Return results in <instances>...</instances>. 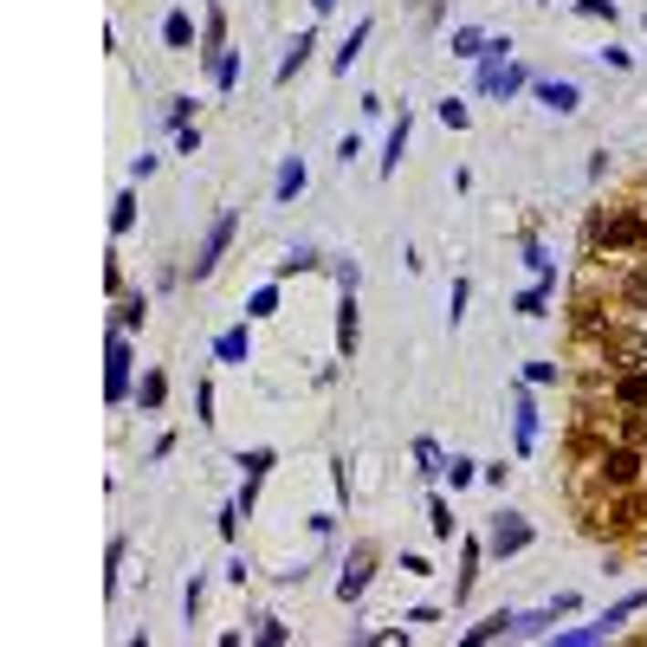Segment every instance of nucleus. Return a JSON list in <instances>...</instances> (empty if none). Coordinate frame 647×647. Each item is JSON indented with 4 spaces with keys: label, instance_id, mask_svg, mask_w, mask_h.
<instances>
[{
    "label": "nucleus",
    "instance_id": "f257e3e1",
    "mask_svg": "<svg viewBox=\"0 0 647 647\" xmlns=\"http://www.w3.org/2000/svg\"><path fill=\"white\" fill-rule=\"evenodd\" d=\"M234 234H240V207H221L214 227H207V240H201V253H194V278H207L214 266H221V253L234 246Z\"/></svg>",
    "mask_w": 647,
    "mask_h": 647
},
{
    "label": "nucleus",
    "instance_id": "f03ea898",
    "mask_svg": "<svg viewBox=\"0 0 647 647\" xmlns=\"http://www.w3.org/2000/svg\"><path fill=\"white\" fill-rule=\"evenodd\" d=\"M130 330H110V363H104V395H110V408H123L130 402Z\"/></svg>",
    "mask_w": 647,
    "mask_h": 647
},
{
    "label": "nucleus",
    "instance_id": "7ed1b4c3",
    "mask_svg": "<svg viewBox=\"0 0 647 647\" xmlns=\"http://www.w3.org/2000/svg\"><path fill=\"white\" fill-rule=\"evenodd\" d=\"M531 544V525L518 518V512H498V525H492V537H485V550L492 557H518Z\"/></svg>",
    "mask_w": 647,
    "mask_h": 647
},
{
    "label": "nucleus",
    "instance_id": "20e7f679",
    "mask_svg": "<svg viewBox=\"0 0 647 647\" xmlns=\"http://www.w3.org/2000/svg\"><path fill=\"white\" fill-rule=\"evenodd\" d=\"M512 434H518V454L537 447V402H531V389H512Z\"/></svg>",
    "mask_w": 647,
    "mask_h": 647
},
{
    "label": "nucleus",
    "instance_id": "39448f33",
    "mask_svg": "<svg viewBox=\"0 0 647 647\" xmlns=\"http://www.w3.org/2000/svg\"><path fill=\"white\" fill-rule=\"evenodd\" d=\"M370 563H376V550H370V544H356L350 569H343V577H337V596H343V602H356V596L370 590Z\"/></svg>",
    "mask_w": 647,
    "mask_h": 647
},
{
    "label": "nucleus",
    "instance_id": "423d86ee",
    "mask_svg": "<svg viewBox=\"0 0 647 647\" xmlns=\"http://www.w3.org/2000/svg\"><path fill=\"white\" fill-rule=\"evenodd\" d=\"M537 104H550L557 117H569L583 98H577V85H569V78H537Z\"/></svg>",
    "mask_w": 647,
    "mask_h": 647
},
{
    "label": "nucleus",
    "instance_id": "0eeeda50",
    "mask_svg": "<svg viewBox=\"0 0 647 647\" xmlns=\"http://www.w3.org/2000/svg\"><path fill=\"white\" fill-rule=\"evenodd\" d=\"M370 33H376L370 20H356V26H350V39H343V46H337V58H330V65H337V78H350V65H356V58H363V46H370Z\"/></svg>",
    "mask_w": 647,
    "mask_h": 647
},
{
    "label": "nucleus",
    "instance_id": "6e6552de",
    "mask_svg": "<svg viewBox=\"0 0 647 647\" xmlns=\"http://www.w3.org/2000/svg\"><path fill=\"white\" fill-rule=\"evenodd\" d=\"M311 46H318V33H298L292 46H285V58H278V85H292L298 71H305V58H311Z\"/></svg>",
    "mask_w": 647,
    "mask_h": 647
},
{
    "label": "nucleus",
    "instance_id": "1a4fd4ad",
    "mask_svg": "<svg viewBox=\"0 0 647 647\" xmlns=\"http://www.w3.org/2000/svg\"><path fill=\"white\" fill-rule=\"evenodd\" d=\"M214 356H221V363H246V356H253L246 324H234V330H221V337H214Z\"/></svg>",
    "mask_w": 647,
    "mask_h": 647
},
{
    "label": "nucleus",
    "instance_id": "9d476101",
    "mask_svg": "<svg viewBox=\"0 0 647 647\" xmlns=\"http://www.w3.org/2000/svg\"><path fill=\"white\" fill-rule=\"evenodd\" d=\"M498 634H518V615H512V609H492L485 621L466 628V641H498Z\"/></svg>",
    "mask_w": 647,
    "mask_h": 647
},
{
    "label": "nucleus",
    "instance_id": "9b49d317",
    "mask_svg": "<svg viewBox=\"0 0 647 647\" xmlns=\"http://www.w3.org/2000/svg\"><path fill=\"white\" fill-rule=\"evenodd\" d=\"M479 557H485V544H473V537H466V550H460V583H454V602H466V596H473V583H479Z\"/></svg>",
    "mask_w": 647,
    "mask_h": 647
},
{
    "label": "nucleus",
    "instance_id": "f8f14e48",
    "mask_svg": "<svg viewBox=\"0 0 647 647\" xmlns=\"http://www.w3.org/2000/svg\"><path fill=\"white\" fill-rule=\"evenodd\" d=\"M356 337H363V324H356V292H343V305H337V350L350 356Z\"/></svg>",
    "mask_w": 647,
    "mask_h": 647
},
{
    "label": "nucleus",
    "instance_id": "ddd939ff",
    "mask_svg": "<svg viewBox=\"0 0 647 647\" xmlns=\"http://www.w3.org/2000/svg\"><path fill=\"white\" fill-rule=\"evenodd\" d=\"M207 71H214V85H221V91H234V78H240V52H234V46L207 52Z\"/></svg>",
    "mask_w": 647,
    "mask_h": 647
},
{
    "label": "nucleus",
    "instance_id": "4468645a",
    "mask_svg": "<svg viewBox=\"0 0 647 647\" xmlns=\"http://www.w3.org/2000/svg\"><path fill=\"white\" fill-rule=\"evenodd\" d=\"M272 194H278V201L305 194V162H298V156H285V162H278V182H272Z\"/></svg>",
    "mask_w": 647,
    "mask_h": 647
},
{
    "label": "nucleus",
    "instance_id": "2eb2a0df",
    "mask_svg": "<svg viewBox=\"0 0 647 647\" xmlns=\"http://www.w3.org/2000/svg\"><path fill=\"white\" fill-rule=\"evenodd\" d=\"M408 123H414V117L402 110V117H395V130H389V150H382V175H395V169H402V150H408Z\"/></svg>",
    "mask_w": 647,
    "mask_h": 647
},
{
    "label": "nucleus",
    "instance_id": "dca6fc26",
    "mask_svg": "<svg viewBox=\"0 0 647 647\" xmlns=\"http://www.w3.org/2000/svg\"><path fill=\"white\" fill-rule=\"evenodd\" d=\"M544 305H550V278H537L531 292H518V298H512V311H518V318H544Z\"/></svg>",
    "mask_w": 647,
    "mask_h": 647
},
{
    "label": "nucleus",
    "instance_id": "f3484780",
    "mask_svg": "<svg viewBox=\"0 0 647 647\" xmlns=\"http://www.w3.org/2000/svg\"><path fill=\"white\" fill-rule=\"evenodd\" d=\"M162 46H175V52H182V46H194V20H188L182 7H175V14L162 20Z\"/></svg>",
    "mask_w": 647,
    "mask_h": 647
},
{
    "label": "nucleus",
    "instance_id": "a211bd4d",
    "mask_svg": "<svg viewBox=\"0 0 647 647\" xmlns=\"http://www.w3.org/2000/svg\"><path fill=\"white\" fill-rule=\"evenodd\" d=\"M414 460H421V479H441V473H447V454H441V441H414Z\"/></svg>",
    "mask_w": 647,
    "mask_h": 647
},
{
    "label": "nucleus",
    "instance_id": "6ab92c4d",
    "mask_svg": "<svg viewBox=\"0 0 647 647\" xmlns=\"http://www.w3.org/2000/svg\"><path fill=\"white\" fill-rule=\"evenodd\" d=\"M130 227H136V194H130V188H123V194H117V201H110V234H117V240H123V234H130Z\"/></svg>",
    "mask_w": 647,
    "mask_h": 647
},
{
    "label": "nucleus",
    "instance_id": "aec40b11",
    "mask_svg": "<svg viewBox=\"0 0 647 647\" xmlns=\"http://www.w3.org/2000/svg\"><path fill=\"white\" fill-rule=\"evenodd\" d=\"M479 52H485V33L479 26H460L454 33V58H479Z\"/></svg>",
    "mask_w": 647,
    "mask_h": 647
},
{
    "label": "nucleus",
    "instance_id": "412c9836",
    "mask_svg": "<svg viewBox=\"0 0 647 647\" xmlns=\"http://www.w3.org/2000/svg\"><path fill=\"white\" fill-rule=\"evenodd\" d=\"M498 65H512V39H485V52H479V71H498Z\"/></svg>",
    "mask_w": 647,
    "mask_h": 647
},
{
    "label": "nucleus",
    "instance_id": "4be33fe9",
    "mask_svg": "<svg viewBox=\"0 0 647 647\" xmlns=\"http://www.w3.org/2000/svg\"><path fill=\"white\" fill-rule=\"evenodd\" d=\"M311 266H318V253H311V246H292V253L278 259V278H292V272H311Z\"/></svg>",
    "mask_w": 647,
    "mask_h": 647
},
{
    "label": "nucleus",
    "instance_id": "5701e85b",
    "mask_svg": "<svg viewBox=\"0 0 647 647\" xmlns=\"http://www.w3.org/2000/svg\"><path fill=\"white\" fill-rule=\"evenodd\" d=\"M278 311V285H259V292L246 298V318H272Z\"/></svg>",
    "mask_w": 647,
    "mask_h": 647
},
{
    "label": "nucleus",
    "instance_id": "b1692460",
    "mask_svg": "<svg viewBox=\"0 0 647 647\" xmlns=\"http://www.w3.org/2000/svg\"><path fill=\"white\" fill-rule=\"evenodd\" d=\"M466 298H473V285L454 278V292H447V324H454V330H460V318H466Z\"/></svg>",
    "mask_w": 647,
    "mask_h": 647
},
{
    "label": "nucleus",
    "instance_id": "393cba45",
    "mask_svg": "<svg viewBox=\"0 0 647 647\" xmlns=\"http://www.w3.org/2000/svg\"><path fill=\"white\" fill-rule=\"evenodd\" d=\"M142 318H150V298H123L117 305V330H136Z\"/></svg>",
    "mask_w": 647,
    "mask_h": 647
},
{
    "label": "nucleus",
    "instance_id": "a878e982",
    "mask_svg": "<svg viewBox=\"0 0 647 647\" xmlns=\"http://www.w3.org/2000/svg\"><path fill=\"white\" fill-rule=\"evenodd\" d=\"M240 473H246V479H266V473H272V447H253V454H240Z\"/></svg>",
    "mask_w": 647,
    "mask_h": 647
},
{
    "label": "nucleus",
    "instance_id": "bb28decb",
    "mask_svg": "<svg viewBox=\"0 0 647 647\" xmlns=\"http://www.w3.org/2000/svg\"><path fill=\"white\" fill-rule=\"evenodd\" d=\"M447 479H454V492H460V485H473V479H479V460L454 454V460H447Z\"/></svg>",
    "mask_w": 647,
    "mask_h": 647
},
{
    "label": "nucleus",
    "instance_id": "cd10ccee",
    "mask_svg": "<svg viewBox=\"0 0 647 647\" xmlns=\"http://www.w3.org/2000/svg\"><path fill=\"white\" fill-rule=\"evenodd\" d=\"M427 525H434V537H441V544L454 537V512H447V498H434V506H427Z\"/></svg>",
    "mask_w": 647,
    "mask_h": 647
},
{
    "label": "nucleus",
    "instance_id": "c85d7f7f",
    "mask_svg": "<svg viewBox=\"0 0 647 647\" xmlns=\"http://www.w3.org/2000/svg\"><path fill=\"white\" fill-rule=\"evenodd\" d=\"M188 117H194V98H169L162 123H169V130H188Z\"/></svg>",
    "mask_w": 647,
    "mask_h": 647
},
{
    "label": "nucleus",
    "instance_id": "c756f323",
    "mask_svg": "<svg viewBox=\"0 0 647 647\" xmlns=\"http://www.w3.org/2000/svg\"><path fill=\"white\" fill-rule=\"evenodd\" d=\"M525 266H531V272H537V278H550V285H557V266H550V253H544V246H537V240H531V246H525Z\"/></svg>",
    "mask_w": 647,
    "mask_h": 647
},
{
    "label": "nucleus",
    "instance_id": "7c9ffc66",
    "mask_svg": "<svg viewBox=\"0 0 647 647\" xmlns=\"http://www.w3.org/2000/svg\"><path fill=\"white\" fill-rule=\"evenodd\" d=\"M136 402H142V408H162V376H156V370H150V376H142V389H136Z\"/></svg>",
    "mask_w": 647,
    "mask_h": 647
},
{
    "label": "nucleus",
    "instance_id": "2f4dec72",
    "mask_svg": "<svg viewBox=\"0 0 647 647\" xmlns=\"http://www.w3.org/2000/svg\"><path fill=\"white\" fill-rule=\"evenodd\" d=\"M602 473H609V479H615V485H621V479H628V473H634V454H609V460H602Z\"/></svg>",
    "mask_w": 647,
    "mask_h": 647
},
{
    "label": "nucleus",
    "instance_id": "473e14b6",
    "mask_svg": "<svg viewBox=\"0 0 647 647\" xmlns=\"http://www.w3.org/2000/svg\"><path fill=\"white\" fill-rule=\"evenodd\" d=\"M621 402H628V408H647V376H628V382H621Z\"/></svg>",
    "mask_w": 647,
    "mask_h": 647
},
{
    "label": "nucleus",
    "instance_id": "72a5a7b5",
    "mask_svg": "<svg viewBox=\"0 0 647 647\" xmlns=\"http://www.w3.org/2000/svg\"><path fill=\"white\" fill-rule=\"evenodd\" d=\"M441 123H447V130H466V104L447 98V104H441Z\"/></svg>",
    "mask_w": 647,
    "mask_h": 647
},
{
    "label": "nucleus",
    "instance_id": "f704fd0d",
    "mask_svg": "<svg viewBox=\"0 0 647 647\" xmlns=\"http://www.w3.org/2000/svg\"><path fill=\"white\" fill-rule=\"evenodd\" d=\"M577 14H590V20H615V0H577Z\"/></svg>",
    "mask_w": 647,
    "mask_h": 647
},
{
    "label": "nucleus",
    "instance_id": "c9c22d12",
    "mask_svg": "<svg viewBox=\"0 0 647 647\" xmlns=\"http://www.w3.org/2000/svg\"><path fill=\"white\" fill-rule=\"evenodd\" d=\"M402 577H434V563H427V557H414V550H408V557H402Z\"/></svg>",
    "mask_w": 647,
    "mask_h": 647
},
{
    "label": "nucleus",
    "instance_id": "e433bc0d",
    "mask_svg": "<svg viewBox=\"0 0 647 647\" xmlns=\"http://www.w3.org/2000/svg\"><path fill=\"white\" fill-rule=\"evenodd\" d=\"M175 150H182V156H194V150H201V130H194V123H188V130H175Z\"/></svg>",
    "mask_w": 647,
    "mask_h": 647
},
{
    "label": "nucleus",
    "instance_id": "4c0bfd02",
    "mask_svg": "<svg viewBox=\"0 0 647 647\" xmlns=\"http://www.w3.org/2000/svg\"><path fill=\"white\" fill-rule=\"evenodd\" d=\"M356 278H363V272H356V259H337V285H343V292H356Z\"/></svg>",
    "mask_w": 647,
    "mask_h": 647
},
{
    "label": "nucleus",
    "instance_id": "58836bf2",
    "mask_svg": "<svg viewBox=\"0 0 647 647\" xmlns=\"http://www.w3.org/2000/svg\"><path fill=\"white\" fill-rule=\"evenodd\" d=\"M194 414H201V421H214V389H207V382L194 389Z\"/></svg>",
    "mask_w": 647,
    "mask_h": 647
},
{
    "label": "nucleus",
    "instance_id": "ea45409f",
    "mask_svg": "<svg viewBox=\"0 0 647 647\" xmlns=\"http://www.w3.org/2000/svg\"><path fill=\"white\" fill-rule=\"evenodd\" d=\"M330 7H337V0H311V14H330Z\"/></svg>",
    "mask_w": 647,
    "mask_h": 647
}]
</instances>
